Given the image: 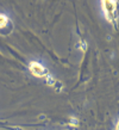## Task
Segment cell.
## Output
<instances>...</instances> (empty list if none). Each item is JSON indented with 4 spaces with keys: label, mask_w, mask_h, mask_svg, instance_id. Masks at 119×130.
<instances>
[{
    "label": "cell",
    "mask_w": 119,
    "mask_h": 130,
    "mask_svg": "<svg viewBox=\"0 0 119 130\" xmlns=\"http://www.w3.org/2000/svg\"><path fill=\"white\" fill-rule=\"evenodd\" d=\"M101 10L104 16L110 23L118 19V3L117 0H101Z\"/></svg>",
    "instance_id": "obj_1"
},
{
    "label": "cell",
    "mask_w": 119,
    "mask_h": 130,
    "mask_svg": "<svg viewBox=\"0 0 119 130\" xmlns=\"http://www.w3.org/2000/svg\"><path fill=\"white\" fill-rule=\"evenodd\" d=\"M29 69L32 73V75H35L37 78H45L48 75V71L45 69L43 64H41L39 62H31L29 66Z\"/></svg>",
    "instance_id": "obj_2"
},
{
    "label": "cell",
    "mask_w": 119,
    "mask_h": 130,
    "mask_svg": "<svg viewBox=\"0 0 119 130\" xmlns=\"http://www.w3.org/2000/svg\"><path fill=\"white\" fill-rule=\"evenodd\" d=\"M7 24H8L7 16H5V14H3V13H0V29L5 28Z\"/></svg>",
    "instance_id": "obj_3"
},
{
    "label": "cell",
    "mask_w": 119,
    "mask_h": 130,
    "mask_svg": "<svg viewBox=\"0 0 119 130\" xmlns=\"http://www.w3.org/2000/svg\"><path fill=\"white\" fill-rule=\"evenodd\" d=\"M117 130H119V122H118V125H117Z\"/></svg>",
    "instance_id": "obj_4"
}]
</instances>
